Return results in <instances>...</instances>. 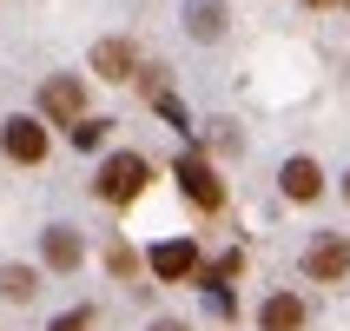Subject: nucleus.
I'll return each instance as SVG.
<instances>
[{
  "instance_id": "nucleus-1",
  "label": "nucleus",
  "mask_w": 350,
  "mask_h": 331,
  "mask_svg": "<svg viewBox=\"0 0 350 331\" xmlns=\"http://www.w3.org/2000/svg\"><path fill=\"white\" fill-rule=\"evenodd\" d=\"M146 179H152V166L139 153H113L106 166H99V199H113V206H126V199L146 193Z\"/></svg>"
},
{
  "instance_id": "nucleus-2",
  "label": "nucleus",
  "mask_w": 350,
  "mask_h": 331,
  "mask_svg": "<svg viewBox=\"0 0 350 331\" xmlns=\"http://www.w3.org/2000/svg\"><path fill=\"white\" fill-rule=\"evenodd\" d=\"M0 146H7V159H20V166H40V159H46V126L27 119V113H14L7 133H0Z\"/></svg>"
},
{
  "instance_id": "nucleus-3",
  "label": "nucleus",
  "mask_w": 350,
  "mask_h": 331,
  "mask_svg": "<svg viewBox=\"0 0 350 331\" xmlns=\"http://www.w3.org/2000/svg\"><path fill=\"white\" fill-rule=\"evenodd\" d=\"M178 186H185V199H192V206H205V212H218V206H225V186H218V173H212L198 153L178 159Z\"/></svg>"
},
{
  "instance_id": "nucleus-4",
  "label": "nucleus",
  "mask_w": 350,
  "mask_h": 331,
  "mask_svg": "<svg viewBox=\"0 0 350 331\" xmlns=\"http://www.w3.org/2000/svg\"><path fill=\"white\" fill-rule=\"evenodd\" d=\"M40 113L66 119V126L86 119V86H79V79H46V86H40Z\"/></svg>"
},
{
  "instance_id": "nucleus-5",
  "label": "nucleus",
  "mask_w": 350,
  "mask_h": 331,
  "mask_svg": "<svg viewBox=\"0 0 350 331\" xmlns=\"http://www.w3.org/2000/svg\"><path fill=\"white\" fill-rule=\"evenodd\" d=\"M152 272L165 278V285L192 278L198 272V245H192V238H165V245H152Z\"/></svg>"
},
{
  "instance_id": "nucleus-6",
  "label": "nucleus",
  "mask_w": 350,
  "mask_h": 331,
  "mask_svg": "<svg viewBox=\"0 0 350 331\" xmlns=\"http://www.w3.org/2000/svg\"><path fill=\"white\" fill-rule=\"evenodd\" d=\"M304 272L311 278H344L350 272V245L344 238H317L311 252H304Z\"/></svg>"
},
{
  "instance_id": "nucleus-7",
  "label": "nucleus",
  "mask_w": 350,
  "mask_h": 331,
  "mask_svg": "<svg viewBox=\"0 0 350 331\" xmlns=\"http://www.w3.org/2000/svg\"><path fill=\"white\" fill-rule=\"evenodd\" d=\"M93 73H106V79H133V73H139V53L126 47V40H99V47H93Z\"/></svg>"
},
{
  "instance_id": "nucleus-8",
  "label": "nucleus",
  "mask_w": 350,
  "mask_h": 331,
  "mask_svg": "<svg viewBox=\"0 0 350 331\" xmlns=\"http://www.w3.org/2000/svg\"><path fill=\"white\" fill-rule=\"evenodd\" d=\"M284 193H291V199H317V193H324L317 159H284Z\"/></svg>"
},
{
  "instance_id": "nucleus-9",
  "label": "nucleus",
  "mask_w": 350,
  "mask_h": 331,
  "mask_svg": "<svg viewBox=\"0 0 350 331\" xmlns=\"http://www.w3.org/2000/svg\"><path fill=\"white\" fill-rule=\"evenodd\" d=\"M258 325H265V331H297V325H304V305H297L291 292H278V298H265Z\"/></svg>"
},
{
  "instance_id": "nucleus-10",
  "label": "nucleus",
  "mask_w": 350,
  "mask_h": 331,
  "mask_svg": "<svg viewBox=\"0 0 350 331\" xmlns=\"http://www.w3.org/2000/svg\"><path fill=\"white\" fill-rule=\"evenodd\" d=\"M79 252H86V245H79V232H66V225H53V232H46V265H53V272H73Z\"/></svg>"
},
{
  "instance_id": "nucleus-11",
  "label": "nucleus",
  "mask_w": 350,
  "mask_h": 331,
  "mask_svg": "<svg viewBox=\"0 0 350 331\" xmlns=\"http://www.w3.org/2000/svg\"><path fill=\"white\" fill-rule=\"evenodd\" d=\"M0 292H7V298H20V305H27V298L40 292V278L27 272V265H7V272H0Z\"/></svg>"
},
{
  "instance_id": "nucleus-12",
  "label": "nucleus",
  "mask_w": 350,
  "mask_h": 331,
  "mask_svg": "<svg viewBox=\"0 0 350 331\" xmlns=\"http://www.w3.org/2000/svg\"><path fill=\"white\" fill-rule=\"evenodd\" d=\"M106 139V119H73V146L86 153V146H99Z\"/></svg>"
},
{
  "instance_id": "nucleus-13",
  "label": "nucleus",
  "mask_w": 350,
  "mask_h": 331,
  "mask_svg": "<svg viewBox=\"0 0 350 331\" xmlns=\"http://www.w3.org/2000/svg\"><path fill=\"white\" fill-rule=\"evenodd\" d=\"M192 34H198V40L218 34V7H212V0H198V7H192Z\"/></svg>"
},
{
  "instance_id": "nucleus-14",
  "label": "nucleus",
  "mask_w": 350,
  "mask_h": 331,
  "mask_svg": "<svg viewBox=\"0 0 350 331\" xmlns=\"http://www.w3.org/2000/svg\"><path fill=\"white\" fill-rule=\"evenodd\" d=\"M53 331H93V318H86V312H66V318H53Z\"/></svg>"
},
{
  "instance_id": "nucleus-15",
  "label": "nucleus",
  "mask_w": 350,
  "mask_h": 331,
  "mask_svg": "<svg viewBox=\"0 0 350 331\" xmlns=\"http://www.w3.org/2000/svg\"><path fill=\"white\" fill-rule=\"evenodd\" d=\"M152 331H192V325H178V318H159V325Z\"/></svg>"
},
{
  "instance_id": "nucleus-16",
  "label": "nucleus",
  "mask_w": 350,
  "mask_h": 331,
  "mask_svg": "<svg viewBox=\"0 0 350 331\" xmlns=\"http://www.w3.org/2000/svg\"><path fill=\"white\" fill-rule=\"evenodd\" d=\"M311 7H331V0H311Z\"/></svg>"
},
{
  "instance_id": "nucleus-17",
  "label": "nucleus",
  "mask_w": 350,
  "mask_h": 331,
  "mask_svg": "<svg viewBox=\"0 0 350 331\" xmlns=\"http://www.w3.org/2000/svg\"><path fill=\"white\" fill-rule=\"evenodd\" d=\"M344 193H350V179H344Z\"/></svg>"
},
{
  "instance_id": "nucleus-18",
  "label": "nucleus",
  "mask_w": 350,
  "mask_h": 331,
  "mask_svg": "<svg viewBox=\"0 0 350 331\" xmlns=\"http://www.w3.org/2000/svg\"><path fill=\"white\" fill-rule=\"evenodd\" d=\"M344 7H350V0H344Z\"/></svg>"
}]
</instances>
